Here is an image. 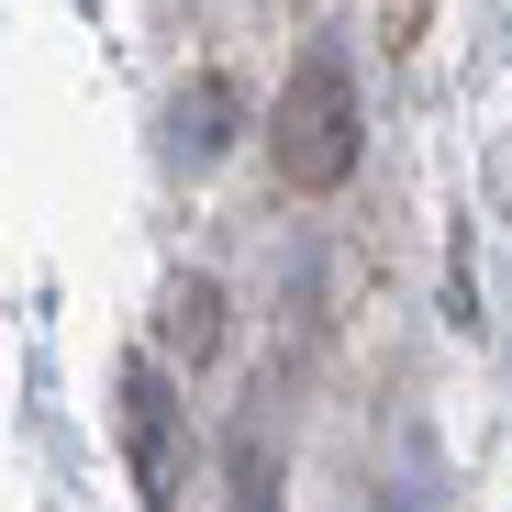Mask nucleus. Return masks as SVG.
I'll return each instance as SVG.
<instances>
[{
    "label": "nucleus",
    "instance_id": "obj_1",
    "mask_svg": "<svg viewBox=\"0 0 512 512\" xmlns=\"http://www.w3.org/2000/svg\"><path fill=\"white\" fill-rule=\"evenodd\" d=\"M357 167V90H346V67L312 56L290 90H279V179L301 190H334Z\"/></svg>",
    "mask_w": 512,
    "mask_h": 512
}]
</instances>
